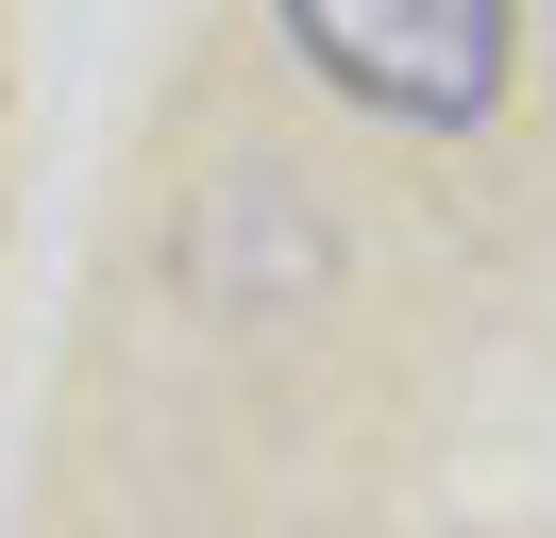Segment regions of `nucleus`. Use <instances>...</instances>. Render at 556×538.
Masks as SVG:
<instances>
[{
  "label": "nucleus",
  "instance_id": "1",
  "mask_svg": "<svg viewBox=\"0 0 556 538\" xmlns=\"http://www.w3.org/2000/svg\"><path fill=\"white\" fill-rule=\"evenodd\" d=\"M270 17L354 118H405V134H472L506 101V67H522L506 0H270Z\"/></svg>",
  "mask_w": 556,
  "mask_h": 538
}]
</instances>
